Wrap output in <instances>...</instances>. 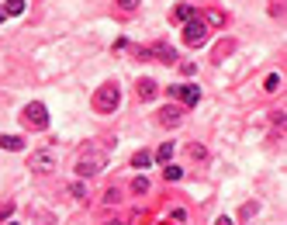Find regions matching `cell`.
<instances>
[{
  "mask_svg": "<svg viewBox=\"0 0 287 225\" xmlns=\"http://www.w3.org/2000/svg\"><path fill=\"white\" fill-rule=\"evenodd\" d=\"M104 163H107V153H101L94 145H83V153L76 160V177H94L104 170Z\"/></svg>",
  "mask_w": 287,
  "mask_h": 225,
  "instance_id": "cell-1",
  "label": "cell"
},
{
  "mask_svg": "<svg viewBox=\"0 0 287 225\" xmlns=\"http://www.w3.org/2000/svg\"><path fill=\"white\" fill-rule=\"evenodd\" d=\"M118 101H121L118 83H104V87L94 94V111H101V115H111V111L118 107Z\"/></svg>",
  "mask_w": 287,
  "mask_h": 225,
  "instance_id": "cell-2",
  "label": "cell"
},
{
  "mask_svg": "<svg viewBox=\"0 0 287 225\" xmlns=\"http://www.w3.org/2000/svg\"><path fill=\"white\" fill-rule=\"evenodd\" d=\"M28 170H35V173L56 170V153H49V149H38V153H31V156H28Z\"/></svg>",
  "mask_w": 287,
  "mask_h": 225,
  "instance_id": "cell-3",
  "label": "cell"
},
{
  "mask_svg": "<svg viewBox=\"0 0 287 225\" xmlns=\"http://www.w3.org/2000/svg\"><path fill=\"white\" fill-rule=\"evenodd\" d=\"M24 122H28L31 128H45V125H49V111H45V104H42V101H31V104L24 107Z\"/></svg>",
  "mask_w": 287,
  "mask_h": 225,
  "instance_id": "cell-4",
  "label": "cell"
},
{
  "mask_svg": "<svg viewBox=\"0 0 287 225\" xmlns=\"http://www.w3.org/2000/svg\"><path fill=\"white\" fill-rule=\"evenodd\" d=\"M184 42H187V45H204V42H208V24L187 21V28H184Z\"/></svg>",
  "mask_w": 287,
  "mask_h": 225,
  "instance_id": "cell-5",
  "label": "cell"
},
{
  "mask_svg": "<svg viewBox=\"0 0 287 225\" xmlns=\"http://www.w3.org/2000/svg\"><path fill=\"white\" fill-rule=\"evenodd\" d=\"M184 122V111L177 104H166V107H159V125H166V128H177Z\"/></svg>",
  "mask_w": 287,
  "mask_h": 225,
  "instance_id": "cell-6",
  "label": "cell"
},
{
  "mask_svg": "<svg viewBox=\"0 0 287 225\" xmlns=\"http://www.w3.org/2000/svg\"><path fill=\"white\" fill-rule=\"evenodd\" d=\"M184 153H187L190 160H197V163H208V160H211L208 145H201V142H187V145H184Z\"/></svg>",
  "mask_w": 287,
  "mask_h": 225,
  "instance_id": "cell-7",
  "label": "cell"
},
{
  "mask_svg": "<svg viewBox=\"0 0 287 225\" xmlns=\"http://www.w3.org/2000/svg\"><path fill=\"white\" fill-rule=\"evenodd\" d=\"M173 94L187 104V107H194L197 101H201V94H197V87H173Z\"/></svg>",
  "mask_w": 287,
  "mask_h": 225,
  "instance_id": "cell-8",
  "label": "cell"
},
{
  "mask_svg": "<svg viewBox=\"0 0 287 225\" xmlns=\"http://www.w3.org/2000/svg\"><path fill=\"white\" fill-rule=\"evenodd\" d=\"M0 149H7V153H21V149H24V139H21V135H0Z\"/></svg>",
  "mask_w": 287,
  "mask_h": 225,
  "instance_id": "cell-9",
  "label": "cell"
},
{
  "mask_svg": "<svg viewBox=\"0 0 287 225\" xmlns=\"http://www.w3.org/2000/svg\"><path fill=\"white\" fill-rule=\"evenodd\" d=\"M156 90H159V87H156V80H139V97H142V101H152V97H156Z\"/></svg>",
  "mask_w": 287,
  "mask_h": 225,
  "instance_id": "cell-10",
  "label": "cell"
},
{
  "mask_svg": "<svg viewBox=\"0 0 287 225\" xmlns=\"http://www.w3.org/2000/svg\"><path fill=\"white\" fill-rule=\"evenodd\" d=\"M0 11H4V18H18V14H24V0H7Z\"/></svg>",
  "mask_w": 287,
  "mask_h": 225,
  "instance_id": "cell-11",
  "label": "cell"
},
{
  "mask_svg": "<svg viewBox=\"0 0 287 225\" xmlns=\"http://www.w3.org/2000/svg\"><path fill=\"white\" fill-rule=\"evenodd\" d=\"M152 56H163V62H177V52H173L170 45H163V42L152 49Z\"/></svg>",
  "mask_w": 287,
  "mask_h": 225,
  "instance_id": "cell-12",
  "label": "cell"
},
{
  "mask_svg": "<svg viewBox=\"0 0 287 225\" xmlns=\"http://www.w3.org/2000/svg\"><path fill=\"white\" fill-rule=\"evenodd\" d=\"M173 149H177L173 142H163V145L156 149V160H159V163H170V156H173Z\"/></svg>",
  "mask_w": 287,
  "mask_h": 225,
  "instance_id": "cell-13",
  "label": "cell"
},
{
  "mask_svg": "<svg viewBox=\"0 0 287 225\" xmlns=\"http://www.w3.org/2000/svg\"><path fill=\"white\" fill-rule=\"evenodd\" d=\"M173 21H194V11L187 4H180V7H173Z\"/></svg>",
  "mask_w": 287,
  "mask_h": 225,
  "instance_id": "cell-14",
  "label": "cell"
},
{
  "mask_svg": "<svg viewBox=\"0 0 287 225\" xmlns=\"http://www.w3.org/2000/svg\"><path fill=\"white\" fill-rule=\"evenodd\" d=\"M149 163H152V153H135V156H132V166H139V170L149 166Z\"/></svg>",
  "mask_w": 287,
  "mask_h": 225,
  "instance_id": "cell-15",
  "label": "cell"
},
{
  "mask_svg": "<svg viewBox=\"0 0 287 225\" xmlns=\"http://www.w3.org/2000/svg\"><path fill=\"white\" fill-rule=\"evenodd\" d=\"M263 87H266L270 94H273V90H280V73H270V77H266V83H263Z\"/></svg>",
  "mask_w": 287,
  "mask_h": 225,
  "instance_id": "cell-16",
  "label": "cell"
},
{
  "mask_svg": "<svg viewBox=\"0 0 287 225\" xmlns=\"http://www.w3.org/2000/svg\"><path fill=\"white\" fill-rule=\"evenodd\" d=\"M132 191H135V194H145V191H149V180H145V177L132 180Z\"/></svg>",
  "mask_w": 287,
  "mask_h": 225,
  "instance_id": "cell-17",
  "label": "cell"
},
{
  "mask_svg": "<svg viewBox=\"0 0 287 225\" xmlns=\"http://www.w3.org/2000/svg\"><path fill=\"white\" fill-rule=\"evenodd\" d=\"M163 173H166V180H180V177H184V170H180V166H173V163L163 170Z\"/></svg>",
  "mask_w": 287,
  "mask_h": 225,
  "instance_id": "cell-18",
  "label": "cell"
},
{
  "mask_svg": "<svg viewBox=\"0 0 287 225\" xmlns=\"http://www.w3.org/2000/svg\"><path fill=\"white\" fill-rule=\"evenodd\" d=\"M208 24H215V28L225 24V14H222V11H208Z\"/></svg>",
  "mask_w": 287,
  "mask_h": 225,
  "instance_id": "cell-19",
  "label": "cell"
},
{
  "mask_svg": "<svg viewBox=\"0 0 287 225\" xmlns=\"http://www.w3.org/2000/svg\"><path fill=\"white\" fill-rule=\"evenodd\" d=\"M118 7H121V11H128V14H132V11L139 7V0H118Z\"/></svg>",
  "mask_w": 287,
  "mask_h": 225,
  "instance_id": "cell-20",
  "label": "cell"
},
{
  "mask_svg": "<svg viewBox=\"0 0 287 225\" xmlns=\"http://www.w3.org/2000/svg\"><path fill=\"white\" fill-rule=\"evenodd\" d=\"M87 191H83V184H69V198H83Z\"/></svg>",
  "mask_w": 287,
  "mask_h": 225,
  "instance_id": "cell-21",
  "label": "cell"
},
{
  "mask_svg": "<svg viewBox=\"0 0 287 225\" xmlns=\"http://www.w3.org/2000/svg\"><path fill=\"white\" fill-rule=\"evenodd\" d=\"M270 14H273V18L284 14V0H273V4H270Z\"/></svg>",
  "mask_w": 287,
  "mask_h": 225,
  "instance_id": "cell-22",
  "label": "cell"
},
{
  "mask_svg": "<svg viewBox=\"0 0 287 225\" xmlns=\"http://www.w3.org/2000/svg\"><path fill=\"white\" fill-rule=\"evenodd\" d=\"M215 225H232V218H218V222H215Z\"/></svg>",
  "mask_w": 287,
  "mask_h": 225,
  "instance_id": "cell-23",
  "label": "cell"
},
{
  "mask_svg": "<svg viewBox=\"0 0 287 225\" xmlns=\"http://www.w3.org/2000/svg\"><path fill=\"white\" fill-rule=\"evenodd\" d=\"M107 225H121V222H107Z\"/></svg>",
  "mask_w": 287,
  "mask_h": 225,
  "instance_id": "cell-24",
  "label": "cell"
},
{
  "mask_svg": "<svg viewBox=\"0 0 287 225\" xmlns=\"http://www.w3.org/2000/svg\"><path fill=\"white\" fill-rule=\"evenodd\" d=\"M0 21H4V11H0Z\"/></svg>",
  "mask_w": 287,
  "mask_h": 225,
  "instance_id": "cell-25",
  "label": "cell"
},
{
  "mask_svg": "<svg viewBox=\"0 0 287 225\" xmlns=\"http://www.w3.org/2000/svg\"><path fill=\"white\" fill-rule=\"evenodd\" d=\"M159 225H170V222H159Z\"/></svg>",
  "mask_w": 287,
  "mask_h": 225,
  "instance_id": "cell-26",
  "label": "cell"
},
{
  "mask_svg": "<svg viewBox=\"0 0 287 225\" xmlns=\"http://www.w3.org/2000/svg\"><path fill=\"white\" fill-rule=\"evenodd\" d=\"M7 225H18V222H7Z\"/></svg>",
  "mask_w": 287,
  "mask_h": 225,
  "instance_id": "cell-27",
  "label": "cell"
}]
</instances>
